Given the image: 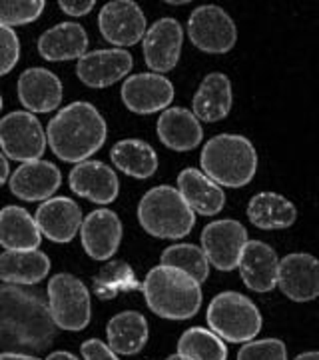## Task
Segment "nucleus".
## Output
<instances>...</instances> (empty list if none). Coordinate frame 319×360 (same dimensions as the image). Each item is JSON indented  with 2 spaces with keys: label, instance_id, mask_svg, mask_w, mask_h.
<instances>
[{
  "label": "nucleus",
  "instance_id": "nucleus-44",
  "mask_svg": "<svg viewBox=\"0 0 319 360\" xmlns=\"http://www.w3.org/2000/svg\"><path fill=\"white\" fill-rule=\"evenodd\" d=\"M0 110H2V96H0Z\"/></svg>",
  "mask_w": 319,
  "mask_h": 360
},
{
  "label": "nucleus",
  "instance_id": "nucleus-12",
  "mask_svg": "<svg viewBox=\"0 0 319 360\" xmlns=\"http://www.w3.org/2000/svg\"><path fill=\"white\" fill-rule=\"evenodd\" d=\"M122 103L136 115H154L168 108L174 101V84L164 75H132L122 84Z\"/></svg>",
  "mask_w": 319,
  "mask_h": 360
},
{
  "label": "nucleus",
  "instance_id": "nucleus-39",
  "mask_svg": "<svg viewBox=\"0 0 319 360\" xmlns=\"http://www.w3.org/2000/svg\"><path fill=\"white\" fill-rule=\"evenodd\" d=\"M8 174H11V167H8V160H6V156L0 153V186H2L4 182H6Z\"/></svg>",
  "mask_w": 319,
  "mask_h": 360
},
{
  "label": "nucleus",
  "instance_id": "nucleus-22",
  "mask_svg": "<svg viewBox=\"0 0 319 360\" xmlns=\"http://www.w3.org/2000/svg\"><path fill=\"white\" fill-rule=\"evenodd\" d=\"M156 130L162 144L176 153L194 150L204 136L200 120L191 115V110L182 106L166 108L158 118Z\"/></svg>",
  "mask_w": 319,
  "mask_h": 360
},
{
  "label": "nucleus",
  "instance_id": "nucleus-16",
  "mask_svg": "<svg viewBox=\"0 0 319 360\" xmlns=\"http://www.w3.org/2000/svg\"><path fill=\"white\" fill-rule=\"evenodd\" d=\"M34 222L42 236L52 243H70L82 226V210L80 206L68 196L48 198L39 206Z\"/></svg>",
  "mask_w": 319,
  "mask_h": 360
},
{
  "label": "nucleus",
  "instance_id": "nucleus-3",
  "mask_svg": "<svg viewBox=\"0 0 319 360\" xmlns=\"http://www.w3.org/2000/svg\"><path fill=\"white\" fill-rule=\"evenodd\" d=\"M146 304L168 321H186L202 307V288L190 274L172 266H156L142 284Z\"/></svg>",
  "mask_w": 319,
  "mask_h": 360
},
{
  "label": "nucleus",
  "instance_id": "nucleus-10",
  "mask_svg": "<svg viewBox=\"0 0 319 360\" xmlns=\"http://www.w3.org/2000/svg\"><path fill=\"white\" fill-rule=\"evenodd\" d=\"M245 243L247 231L233 219L214 220L202 231V250L208 262L224 272L238 269Z\"/></svg>",
  "mask_w": 319,
  "mask_h": 360
},
{
  "label": "nucleus",
  "instance_id": "nucleus-1",
  "mask_svg": "<svg viewBox=\"0 0 319 360\" xmlns=\"http://www.w3.org/2000/svg\"><path fill=\"white\" fill-rule=\"evenodd\" d=\"M56 336L46 298L18 284H0V345L6 352H39Z\"/></svg>",
  "mask_w": 319,
  "mask_h": 360
},
{
  "label": "nucleus",
  "instance_id": "nucleus-32",
  "mask_svg": "<svg viewBox=\"0 0 319 360\" xmlns=\"http://www.w3.org/2000/svg\"><path fill=\"white\" fill-rule=\"evenodd\" d=\"M132 290H142V284L124 260H112L94 276V292L100 300H112L120 292Z\"/></svg>",
  "mask_w": 319,
  "mask_h": 360
},
{
  "label": "nucleus",
  "instance_id": "nucleus-41",
  "mask_svg": "<svg viewBox=\"0 0 319 360\" xmlns=\"http://www.w3.org/2000/svg\"><path fill=\"white\" fill-rule=\"evenodd\" d=\"M46 360H78L74 354H70V352H64V350H58V352H52L50 356Z\"/></svg>",
  "mask_w": 319,
  "mask_h": 360
},
{
  "label": "nucleus",
  "instance_id": "nucleus-38",
  "mask_svg": "<svg viewBox=\"0 0 319 360\" xmlns=\"http://www.w3.org/2000/svg\"><path fill=\"white\" fill-rule=\"evenodd\" d=\"M58 6H60L66 14H70V16H84V14H88L90 11L96 6V2H94V0H84V2L60 0Z\"/></svg>",
  "mask_w": 319,
  "mask_h": 360
},
{
  "label": "nucleus",
  "instance_id": "nucleus-9",
  "mask_svg": "<svg viewBox=\"0 0 319 360\" xmlns=\"http://www.w3.org/2000/svg\"><path fill=\"white\" fill-rule=\"evenodd\" d=\"M188 37L196 49L208 54H226L236 46L238 30L231 16L216 4L198 6L188 18Z\"/></svg>",
  "mask_w": 319,
  "mask_h": 360
},
{
  "label": "nucleus",
  "instance_id": "nucleus-33",
  "mask_svg": "<svg viewBox=\"0 0 319 360\" xmlns=\"http://www.w3.org/2000/svg\"><path fill=\"white\" fill-rule=\"evenodd\" d=\"M160 262H162V266H172V269H178L186 274H190L198 284L205 283L210 276V262L205 258L204 250L196 245L168 246L162 252Z\"/></svg>",
  "mask_w": 319,
  "mask_h": 360
},
{
  "label": "nucleus",
  "instance_id": "nucleus-34",
  "mask_svg": "<svg viewBox=\"0 0 319 360\" xmlns=\"http://www.w3.org/2000/svg\"><path fill=\"white\" fill-rule=\"evenodd\" d=\"M44 11L42 0H0V26L30 25Z\"/></svg>",
  "mask_w": 319,
  "mask_h": 360
},
{
  "label": "nucleus",
  "instance_id": "nucleus-27",
  "mask_svg": "<svg viewBox=\"0 0 319 360\" xmlns=\"http://www.w3.org/2000/svg\"><path fill=\"white\" fill-rule=\"evenodd\" d=\"M42 234L34 217L20 206H4L0 210V245L6 250H36Z\"/></svg>",
  "mask_w": 319,
  "mask_h": 360
},
{
  "label": "nucleus",
  "instance_id": "nucleus-20",
  "mask_svg": "<svg viewBox=\"0 0 319 360\" xmlns=\"http://www.w3.org/2000/svg\"><path fill=\"white\" fill-rule=\"evenodd\" d=\"M62 94L60 78L46 68H28L18 78V101L30 115L56 110L62 103Z\"/></svg>",
  "mask_w": 319,
  "mask_h": 360
},
{
  "label": "nucleus",
  "instance_id": "nucleus-23",
  "mask_svg": "<svg viewBox=\"0 0 319 360\" xmlns=\"http://www.w3.org/2000/svg\"><path fill=\"white\" fill-rule=\"evenodd\" d=\"M176 191L194 212L204 217H216L226 206V194L222 186L212 182L198 168H186L179 172Z\"/></svg>",
  "mask_w": 319,
  "mask_h": 360
},
{
  "label": "nucleus",
  "instance_id": "nucleus-40",
  "mask_svg": "<svg viewBox=\"0 0 319 360\" xmlns=\"http://www.w3.org/2000/svg\"><path fill=\"white\" fill-rule=\"evenodd\" d=\"M0 360H40L36 356H30V354H22V352H2Z\"/></svg>",
  "mask_w": 319,
  "mask_h": 360
},
{
  "label": "nucleus",
  "instance_id": "nucleus-37",
  "mask_svg": "<svg viewBox=\"0 0 319 360\" xmlns=\"http://www.w3.org/2000/svg\"><path fill=\"white\" fill-rule=\"evenodd\" d=\"M82 356L84 360H118L108 345H104L98 338H90L82 345Z\"/></svg>",
  "mask_w": 319,
  "mask_h": 360
},
{
  "label": "nucleus",
  "instance_id": "nucleus-5",
  "mask_svg": "<svg viewBox=\"0 0 319 360\" xmlns=\"http://www.w3.org/2000/svg\"><path fill=\"white\" fill-rule=\"evenodd\" d=\"M138 222L156 238H184L196 224V214L174 186H156L138 205Z\"/></svg>",
  "mask_w": 319,
  "mask_h": 360
},
{
  "label": "nucleus",
  "instance_id": "nucleus-21",
  "mask_svg": "<svg viewBox=\"0 0 319 360\" xmlns=\"http://www.w3.org/2000/svg\"><path fill=\"white\" fill-rule=\"evenodd\" d=\"M280 258L276 250L262 240H247L240 257V272L245 286L254 292H269L278 283Z\"/></svg>",
  "mask_w": 319,
  "mask_h": 360
},
{
  "label": "nucleus",
  "instance_id": "nucleus-6",
  "mask_svg": "<svg viewBox=\"0 0 319 360\" xmlns=\"http://www.w3.org/2000/svg\"><path fill=\"white\" fill-rule=\"evenodd\" d=\"M205 321L214 335L236 345L254 340L264 322L254 300L240 292L217 295L208 307Z\"/></svg>",
  "mask_w": 319,
  "mask_h": 360
},
{
  "label": "nucleus",
  "instance_id": "nucleus-24",
  "mask_svg": "<svg viewBox=\"0 0 319 360\" xmlns=\"http://www.w3.org/2000/svg\"><path fill=\"white\" fill-rule=\"evenodd\" d=\"M88 51V34L78 22H60L42 32L39 39V52L44 60L60 63L82 58Z\"/></svg>",
  "mask_w": 319,
  "mask_h": 360
},
{
  "label": "nucleus",
  "instance_id": "nucleus-11",
  "mask_svg": "<svg viewBox=\"0 0 319 360\" xmlns=\"http://www.w3.org/2000/svg\"><path fill=\"white\" fill-rule=\"evenodd\" d=\"M98 26L104 40L114 46H134L138 40L144 39L148 22L146 14L132 0H112L104 4L98 14Z\"/></svg>",
  "mask_w": 319,
  "mask_h": 360
},
{
  "label": "nucleus",
  "instance_id": "nucleus-28",
  "mask_svg": "<svg viewBox=\"0 0 319 360\" xmlns=\"http://www.w3.org/2000/svg\"><path fill=\"white\" fill-rule=\"evenodd\" d=\"M108 347L114 354L132 356L138 354L148 342V321L136 310H126L116 314L106 326Z\"/></svg>",
  "mask_w": 319,
  "mask_h": 360
},
{
  "label": "nucleus",
  "instance_id": "nucleus-29",
  "mask_svg": "<svg viewBox=\"0 0 319 360\" xmlns=\"http://www.w3.org/2000/svg\"><path fill=\"white\" fill-rule=\"evenodd\" d=\"M247 219L262 231L287 229L297 219V208L281 194L259 193L247 205Z\"/></svg>",
  "mask_w": 319,
  "mask_h": 360
},
{
  "label": "nucleus",
  "instance_id": "nucleus-42",
  "mask_svg": "<svg viewBox=\"0 0 319 360\" xmlns=\"http://www.w3.org/2000/svg\"><path fill=\"white\" fill-rule=\"evenodd\" d=\"M295 360H319V354L315 350H311V352H304V354H299Z\"/></svg>",
  "mask_w": 319,
  "mask_h": 360
},
{
  "label": "nucleus",
  "instance_id": "nucleus-2",
  "mask_svg": "<svg viewBox=\"0 0 319 360\" xmlns=\"http://www.w3.org/2000/svg\"><path fill=\"white\" fill-rule=\"evenodd\" d=\"M44 134L54 155L64 162L78 165L102 148L108 127L94 104L78 101L64 106L48 122Z\"/></svg>",
  "mask_w": 319,
  "mask_h": 360
},
{
  "label": "nucleus",
  "instance_id": "nucleus-19",
  "mask_svg": "<svg viewBox=\"0 0 319 360\" xmlns=\"http://www.w3.org/2000/svg\"><path fill=\"white\" fill-rule=\"evenodd\" d=\"M60 182L62 174L56 165L48 160H30L14 170L11 176V193L26 202H39L48 200L58 191Z\"/></svg>",
  "mask_w": 319,
  "mask_h": 360
},
{
  "label": "nucleus",
  "instance_id": "nucleus-7",
  "mask_svg": "<svg viewBox=\"0 0 319 360\" xmlns=\"http://www.w3.org/2000/svg\"><path fill=\"white\" fill-rule=\"evenodd\" d=\"M48 309L56 328L70 333L84 330L92 316L86 284L68 272L52 276L48 283Z\"/></svg>",
  "mask_w": 319,
  "mask_h": 360
},
{
  "label": "nucleus",
  "instance_id": "nucleus-35",
  "mask_svg": "<svg viewBox=\"0 0 319 360\" xmlns=\"http://www.w3.org/2000/svg\"><path fill=\"white\" fill-rule=\"evenodd\" d=\"M238 360H287V348L280 338L250 340L240 348Z\"/></svg>",
  "mask_w": 319,
  "mask_h": 360
},
{
  "label": "nucleus",
  "instance_id": "nucleus-36",
  "mask_svg": "<svg viewBox=\"0 0 319 360\" xmlns=\"http://www.w3.org/2000/svg\"><path fill=\"white\" fill-rule=\"evenodd\" d=\"M20 58V40L13 28L0 26V77L8 75Z\"/></svg>",
  "mask_w": 319,
  "mask_h": 360
},
{
  "label": "nucleus",
  "instance_id": "nucleus-17",
  "mask_svg": "<svg viewBox=\"0 0 319 360\" xmlns=\"http://www.w3.org/2000/svg\"><path fill=\"white\" fill-rule=\"evenodd\" d=\"M68 182L78 196L96 205H110L120 193V182H118L116 172L100 160L78 162L76 167L70 170Z\"/></svg>",
  "mask_w": 319,
  "mask_h": 360
},
{
  "label": "nucleus",
  "instance_id": "nucleus-15",
  "mask_svg": "<svg viewBox=\"0 0 319 360\" xmlns=\"http://www.w3.org/2000/svg\"><path fill=\"white\" fill-rule=\"evenodd\" d=\"M280 290L295 302H309L319 295V264L318 258L295 252L281 258L278 264V283Z\"/></svg>",
  "mask_w": 319,
  "mask_h": 360
},
{
  "label": "nucleus",
  "instance_id": "nucleus-31",
  "mask_svg": "<svg viewBox=\"0 0 319 360\" xmlns=\"http://www.w3.org/2000/svg\"><path fill=\"white\" fill-rule=\"evenodd\" d=\"M178 354L186 360H228V347L212 330L194 326L179 336Z\"/></svg>",
  "mask_w": 319,
  "mask_h": 360
},
{
  "label": "nucleus",
  "instance_id": "nucleus-18",
  "mask_svg": "<svg viewBox=\"0 0 319 360\" xmlns=\"http://www.w3.org/2000/svg\"><path fill=\"white\" fill-rule=\"evenodd\" d=\"M80 238L90 258L108 260L114 257L122 240V222L118 214L108 208L94 210L86 219H82Z\"/></svg>",
  "mask_w": 319,
  "mask_h": 360
},
{
  "label": "nucleus",
  "instance_id": "nucleus-4",
  "mask_svg": "<svg viewBox=\"0 0 319 360\" xmlns=\"http://www.w3.org/2000/svg\"><path fill=\"white\" fill-rule=\"evenodd\" d=\"M202 172L217 186H247L257 170V153L242 134H217L205 142L200 156Z\"/></svg>",
  "mask_w": 319,
  "mask_h": 360
},
{
  "label": "nucleus",
  "instance_id": "nucleus-25",
  "mask_svg": "<svg viewBox=\"0 0 319 360\" xmlns=\"http://www.w3.org/2000/svg\"><path fill=\"white\" fill-rule=\"evenodd\" d=\"M231 82L224 72H210L194 94L191 115L204 122H219L231 110Z\"/></svg>",
  "mask_w": 319,
  "mask_h": 360
},
{
  "label": "nucleus",
  "instance_id": "nucleus-14",
  "mask_svg": "<svg viewBox=\"0 0 319 360\" xmlns=\"http://www.w3.org/2000/svg\"><path fill=\"white\" fill-rule=\"evenodd\" d=\"M132 66V54L124 49H102L78 58L76 77L90 89H106L128 77Z\"/></svg>",
  "mask_w": 319,
  "mask_h": 360
},
{
  "label": "nucleus",
  "instance_id": "nucleus-8",
  "mask_svg": "<svg viewBox=\"0 0 319 360\" xmlns=\"http://www.w3.org/2000/svg\"><path fill=\"white\" fill-rule=\"evenodd\" d=\"M46 150V134L40 120L30 112L16 110L0 120V153L18 162L40 160Z\"/></svg>",
  "mask_w": 319,
  "mask_h": 360
},
{
  "label": "nucleus",
  "instance_id": "nucleus-43",
  "mask_svg": "<svg viewBox=\"0 0 319 360\" xmlns=\"http://www.w3.org/2000/svg\"><path fill=\"white\" fill-rule=\"evenodd\" d=\"M166 360H186V359H182L179 354H172V356H168Z\"/></svg>",
  "mask_w": 319,
  "mask_h": 360
},
{
  "label": "nucleus",
  "instance_id": "nucleus-13",
  "mask_svg": "<svg viewBox=\"0 0 319 360\" xmlns=\"http://www.w3.org/2000/svg\"><path fill=\"white\" fill-rule=\"evenodd\" d=\"M184 42V30L176 18L156 20L144 34V60L154 75L170 72L178 65Z\"/></svg>",
  "mask_w": 319,
  "mask_h": 360
},
{
  "label": "nucleus",
  "instance_id": "nucleus-30",
  "mask_svg": "<svg viewBox=\"0 0 319 360\" xmlns=\"http://www.w3.org/2000/svg\"><path fill=\"white\" fill-rule=\"evenodd\" d=\"M112 165L132 179H150L158 170V155L148 142L126 139L116 142L110 150Z\"/></svg>",
  "mask_w": 319,
  "mask_h": 360
},
{
  "label": "nucleus",
  "instance_id": "nucleus-26",
  "mask_svg": "<svg viewBox=\"0 0 319 360\" xmlns=\"http://www.w3.org/2000/svg\"><path fill=\"white\" fill-rule=\"evenodd\" d=\"M50 272V258L42 250H6L0 255V281L6 284H39Z\"/></svg>",
  "mask_w": 319,
  "mask_h": 360
}]
</instances>
